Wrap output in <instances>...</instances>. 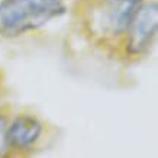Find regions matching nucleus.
<instances>
[{
  "label": "nucleus",
  "instance_id": "obj_1",
  "mask_svg": "<svg viewBox=\"0 0 158 158\" xmlns=\"http://www.w3.org/2000/svg\"><path fill=\"white\" fill-rule=\"evenodd\" d=\"M65 12L62 0H2L0 36L16 38L36 31Z\"/></svg>",
  "mask_w": 158,
  "mask_h": 158
},
{
  "label": "nucleus",
  "instance_id": "obj_2",
  "mask_svg": "<svg viewBox=\"0 0 158 158\" xmlns=\"http://www.w3.org/2000/svg\"><path fill=\"white\" fill-rule=\"evenodd\" d=\"M158 28V6L157 3H145L136 10L134 19L131 20L128 32L126 49L131 55L144 54L151 47L152 39L157 35Z\"/></svg>",
  "mask_w": 158,
  "mask_h": 158
},
{
  "label": "nucleus",
  "instance_id": "obj_3",
  "mask_svg": "<svg viewBox=\"0 0 158 158\" xmlns=\"http://www.w3.org/2000/svg\"><path fill=\"white\" fill-rule=\"evenodd\" d=\"M144 0H107L103 3L97 25L105 36L116 38L126 32Z\"/></svg>",
  "mask_w": 158,
  "mask_h": 158
},
{
  "label": "nucleus",
  "instance_id": "obj_4",
  "mask_svg": "<svg viewBox=\"0 0 158 158\" xmlns=\"http://www.w3.org/2000/svg\"><path fill=\"white\" fill-rule=\"evenodd\" d=\"M41 134H42V125L36 118L20 115L6 129L7 147L16 149L29 148L38 141Z\"/></svg>",
  "mask_w": 158,
  "mask_h": 158
},
{
  "label": "nucleus",
  "instance_id": "obj_5",
  "mask_svg": "<svg viewBox=\"0 0 158 158\" xmlns=\"http://www.w3.org/2000/svg\"><path fill=\"white\" fill-rule=\"evenodd\" d=\"M6 129H7V122L3 116L0 115V157L5 154L7 149V141H6Z\"/></svg>",
  "mask_w": 158,
  "mask_h": 158
}]
</instances>
